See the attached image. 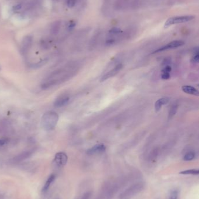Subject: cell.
<instances>
[{
    "mask_svg": "<svg viewBox=\"0 0 199 199\" xmlns=\"http://www.w3.org/2000/svg\"><path fill=\"white\" fill-rule=\"evenodd\" d=\"M199 61V53H197L195 55V56L192 58L191 62L192 63H198Z\"/></svg>",
    "mask_w": 199,
    "mask_h": 199,
    "instance_id": "d4e9b609",
    "label": "cell"
},
{
    "mask_svg": "<svg viewBox=\"0 0 199 199\" xmlns=\"http://www.w3.org/2000/svg\"><path fill=\"white\" fill-rule=\"evenodd\" d=\"M32 42H33V38L30 36H25L23 38L21 44H20V53L23 56H25L29 51L32 45Z\"/></svg>",
    "mask_w": 199,
    "mask_h": 199,
    "instance_id": "277c9868",
    "label": "cell"
},
{
    "mask_svg": "<svg viewBox=\"0 0 199 199\" xmlns=\"http://www.w3.org/2000/svg\"><path fill=\"white\" fill-rule=\"evenodd\" d=\"M8 142V140L7 139H0V146H3L6 145Z\"/></svg>",
    "mask_w": 199,
    "mask_h": 199,
    "instance_id": "83f0119b",
    "label": "cell"
},
{
    "mask_svg": "<svg viewBox=\"0 0 199 199\" xmlns=\"http://www.w3.org/2000/svg\"><path fill=\"white\" fill-rule=\"evenodd\" d=\"M70 97L67 95H61L58 97L54 102V106L56 108H60L65 106L68 103Z\"/></svg>",
    "mask_w": 199,
    "mask_h": 199,
    "instance_id": "9c48e42d",
    "label": "cell"
},
{
    "mask_svg": "<svg viewBox=\"0 0 199 199\" xmlns=\"http://www.w3.org/2000/svg\"><path fill=\"white\" fill-rule=\"evenodd\" d=\"M61 27V23L59 21H56L54 23H53L51 29H50V32L53 35H56L60 31Z\"/></svg>",
    "mask_w": 199,
    "mask_h": 199,
    "instance_id": "9a60e30c",
    "label": "cell"
},
{
    "mask_svg": "<svg viewBox=\"0 0 199 199\" xmlns=\"http://www.w3.org/2000/svg\"><path fill=\"white\" fill-rule=\"evenodd\" d=\"M77 0H67V5L68 8H72L76 5Z\"/></svg>",
    "mask_w": 199,
    "mask_h": 199,
    "instance_id": "603a6c76",
    "label": "cell"
},
{
    "mask_svg": "<svg viewBox=\"0 0 199 199\" xmlns=\"http://www.w3.org/2000/svg\"><path fill=\"white\" fill-rule=\"evenodd\" d=\"M168 102H169V99L168 98H162L157 100L155 104V111L156 112L159 111L161 110L162 105L168 104Z\"/></svg>",
    "mask_w": 199,
    "mask_h": 199,
    "instance_id": "4fadbf2b",
    "label": "cell"
},
{
    "mask_svg": "<svg viewBox=\"0 0 199 199\" xmlns=\"http://www.w3.org/2000/svg\"><path fill=\"white\" fill-rule=\"evenodd\" d=\"M0 71H1V68H0Z\"/></svg>",
    "mask_w": 199,
    "mask_h": 199,
    "instance_id": "f546056e",
    "label": "cell"
},
{
    "mask_svg": "<svg viewBox=\"0 0 199 199\" xmlns=\"http://www.w3.org/2000/svg\"><path fill=\"white\" fill-rule=\"evenodd\" d=\"M34 149H32V150H29L22 152V153L15 157L13 159V161L15 163H19V162L23 161L29 159V157H30L32 156V154L34 153Z\"/></svg>",
    "mask_w": 199,
    "mask_h": 199,
    "instance_id": "52a82bcc",
    "label": "cell"
},
{
    "mask_svg": "<svg viewBox=\"0 0 199 199\" xmlns=\"http://www.w3.org/2000/svg\"><path fill=\"white\" fill-rule=\"evenodd\" d=\"M195 158V153L194 152H191L186 153L184 157V160L185 161H189L193 160Z\"/></svg>",
    "mask_w": 199,
    "mask_h": 199,
    "instance_id": "ac0fdd59",
    "label": "cell"
},
{
    "mask_svg": "<svg viewBox=\"0 0 199 199\" xmlns=\"http://www.w3.org/2000/svg\"><path fill=\"white\" fill-rule=\"evenodd\" d=\"M59 119L58 114L49 111L45 112L41 118V126L46 131H51L55 129Z\"/></svg>",
    "mask_w": 199,
    "mask_h": 199,
    "instance_id": "6da1fadb",
    "label": "cell"
},
{
    "mask_svg": "<svg viewBox=\"0 0 199 199\" xmlns=\"http://www.w3.org/2000/svg\"><path fill=\"white\" fill-rule=\"evenodd\" d=\"M182 91L186 94H191L193 96H198L199 95V91L193 86H184L182 87Z\"/></svg>",
    "mask_w": 199,
    "mask_h": 199,
    "instance_id": "7c38bea8",
    "label": "cell"
},
{
    "mask_svg": "<svg viewBox=\"0 0 199 199\" xmlns=\"http://www.w3.org/2000/svg\"><path fill=\"white\" fill-rule=\"evenodd\" d=\"M172 71V68L169 66V65H167L162 70V72H167V73H170V72H171Z\"/></svg>",
    "mask_w": 199,
    "mask_h": 199,
    "instance_id": "4316f807",
    "label": "cell"
},
{
    "mask_svg": "<svg viewBox=\"0 0 199 199\" xmlns=\"http://www.w3.org/2000/svg\"><path fill=\"white\" fill-rule=\"evenodd\" d=\"M178 105H174L170 109L169 112V116L168 118L169 119L172 118L176 113L177 111H178Z\"/></svg>",
    "mask_w": 199,
    "mask_h": 199,
    "instance_id": "d6986e66",
    "label": "cell"
},
{
    "mask_svg": "<svg viewBox=\"0 0 199 199\" xmlns=\"http://www.w3.org/2000/svg\"><path fill=\"white\" fill-rule=\"evenodd\" d=\"M55 178H56V175L54 174H52L49 177V178L46 181V183H45V184L43 188L42 192L43 193H46V192H47V191L49 190L51 184L53 182Z\"/></svg>",
    "mask_w": 199,
    "mask_h": 199,
    "instance_id": "5bb4252c",
    "label": "cell"
},
{
    "mask_svg": "<svg viewBox=\"0 0 199 199\" xmlns=\"http://www.w3.org/2000/svg\"><path fill=\"white\" fill-rule=\"evenodd\" d=\"M121 32H122V31H121L120 29H119L118 27H113L109 31V33L110 34H112V35L118 34Z\"/></svg>",
    "mask_w": 199,
    "mask_h": 199,
    "instance_id": "44dd1931",
    "label": "cell"
},
{
    "mask_svg": "<svg viewBox=\"0 0 199 199\" xmlns=\"http://www.w3.org/2000/svg\"><path fill=\"white\" fill-rule=\"evenodd\" d=\"M122 67H123V66L121 64H118L113 69H112L111 71L108 72L103 76H102V78L101 79V82H104V81L106 80L107 79H109L110 78H112V77L114 76L115 75H116V74H117L119 72V71L122 69Z\"/></svg>",
    "mask_w": 199,
    "mask_h": 199,
    "instance_id": "30bf717a",
    "label": "cell"
},
{
    "mask_svg": "<svg viewBox=\"0 0 199 199\" xmlns=\"http://www.w3.org/2000/svg\"><path fill=\"white\" fill-rule=\"evenodd\" d=\"M171 62V58H165L164 61H163V63H162V65H165V66H167L170 62Z\"/></svg>",
    "mask_w": 199,
    "mask_h": 199,
    "instance_id": "f1b7e54d",
    "label": "cell"
},
{
    "mask_svg": "<svg viewBox=\"0 0 199 199\" xmlns=\"http://www.w3.org/2000/svg\"><path fill=\"white\" fill-rule=\"evenodd\" d=\"M47 62H48V59L45 58V59L40 60L39 62H35L34 64H31L29 65V66H30V68H32L33 69L39 68H41V66H43L44 65H46L47 63Z\"/></svg>",
    "mask_w": 199,
    "mask_h": 199,
    "instance_id": "2e32d148",
    "label": "cell"
},
{
    "mask_svg": "<svg viewBox=\"0 0 199 199\" xmlns=\"http://www.w3.org/2000/svg\"><path fill=\"white\" fill-rule=\"evenodd\" d=\"M169 199H178V191L176 190L173 191L170 195Z\"/></svg>",
    "mask_w": 199,
    "mask_h": 199,
    "instance_id": "cb8c5ba5",
    "label": "cell"
},
{
    "mask_svg": "<svg viewBox=\"0 0 199 199\" xmlns=\"http://www.w3.org/2000/svg\"><path fill=\"white\" fill-rule=\"evenodd\" d=\"M146 184L144 182L135 183L123 191L119 196L120 199H129L140 193L145 188Z\"/></svg>",
    "mask_w": 199,
    "mask_h": 199,
    "instance_id": "7a4b0ae2",
    "label": "cell"
},
{
    "mask_svg": "<svg viewBox=\"0 0 199 199\" xmlns=\"http://www.w3.org/2000/svg\"><path fill=\"white\" fill-rule=\"evenodd\" d=\"M185 44L184 41H182V40H175L169 43H168V44L163 46L162 47H161L160 48H158V50H155L153 54H155L157 52H162L165 50H168L170 49H174L179 47H181L182 45H184Z\"/></svg>",
    "mask_w": 199,
    "mask_h": 199,
    "instance_id": "8992f818",
    "label": "cell"
},
{
    "mask_svg": "<svg viewBox=\"0 0 199 199\" xmlns=\"http://www.w3.org/2000/svg\"><path fill=\"white\" fill-rule=\"evenodd\" d=\"M130 3V0H115L114 8L117 10H122L126 9Z\"/></svg>",
    "mask_w": 199,
    "mask_h": 199,
    "instance_id": "8fae6325",
    "label": "cell"
},
{
    "mask_svg": "<svg viewBox=\"0 0 199 199\" xmlns=\"http://www.w3.org/2000/svg\"><path fill=\"white\" fill-rule=\"evenodd\" d=\"M199 174V170L198 169H191L183 171L180 172V174L182 175H198Z\"/></svg>",
    "mask_w": 199,
    "mask_h": 199,
    "instance_id": "e0dca14e",
    "label": "cell"
},
{
    "mask_svg": "<svg viewBox=\"0 0 199 199\" xmlns=\"http://www.w3.org/2000/svg\"><path fill=\"white\" fill-rule=\"evenodd\" d=\"M92 196V192L91 191H88L85 192L82 196L81 199H91Z\"/></svg>",
    "mask_w": 199,
    "mask_h": 199,
    "instance_id": "7402d4cb",
    "label": "cell"
},
{
    "mask_svg": "<svg viewBox=\"0 0 199 199\" xmlns=\"http://www.w3.org/2000/svg\"><path fill=\"white\" fill-rule=\"evenodd\" d=\"M195 18V16L193 15H183V16H174L169 18L165 23L164 27L167 28L171 26L184 23L188 22H189Z\"/></svg>",
    "mask_w": 199,
    "mask_h": 199,
    "instance_id": "3957f363",
    "label": "cell"
},
{
    "mask_svg": "<svg viewBox=\"0 0 199 199\" xmlns=\"http://www.w3.org/2000/svg\"><path fill=\"white\" fill-rule=\"evenodd\" d=\"M161 78L162 79L164 80H167L170 78V75L169 73H167V72H162L161 75Z\"/></svg>",
    "mask_w": 199,
    "mask_h": 199,
    "instance_id": "484cf974",
    "label": "cell"
},
{
    "mask_svg": "<svg viewBox=\"0 0 199 199\" xmlns=\"http://www.w3.org/2000/svg\"><path fill=\"white\" fill-rule=\"evenodd\" d=\"M146 0H134L133 1V6L135 8H139L142 6Z\"/></svg>",
    "mask_w": 199,
    "mask_h": 199,
    "instance_id": "ffe728a7",
    "label": "cell"
},
{
    "mask_svg": "<svg viewBox=\"0 0 199 199\" xmlns=\"http://www.w3.org/2000/svg\"><path fill=\"white\" fill-rule=\"evenodd\" d=\"M106 150V147L103 144H99L93 146L86 151V154L89 156L98 154L103 153Z\"/></svg>",
    "mask_w": 199,
    "mask_h": 199,
    "instance_id": "ba28073f",
    "label": "cell"
},
{
    "mask_svg": "<svg viewBox=\"0 0 199 199\" xmlns=\"http://www.w3.org/2000/svg\"><path fill=\"white\" fill-rule=\"evenodd\" d=\"M68 161V157L64 152L57 153L53 160L54 164L58 167H63L65 166Z\"/></svg>",
    "mask_w": 199,
    "mask_h": 199,
    "instance_id": "5b68a950",
    "label": "cell"
}]
</instances>
